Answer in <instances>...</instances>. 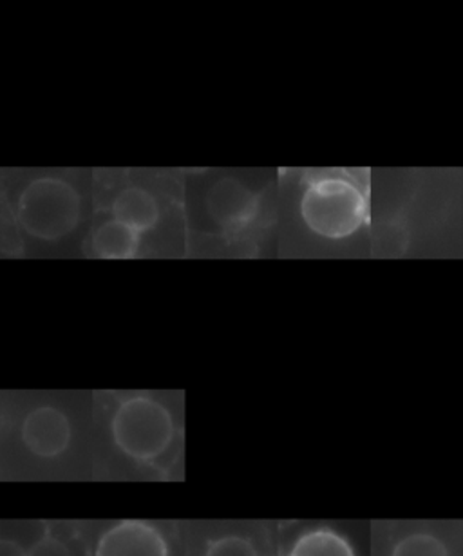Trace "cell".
I'll list each match as a JSON object with an SVG mask.
<instances>
[{
  "label": "cell",
  "mask_w": 463,
  "mask_h": 556,
  "mask_svg": "<svg viewBox=\"0 0 463 556\" xmlns=\"http://www.w3.org/2000/svg\"><path fill=\"white\" fill-rule=\"evenodd\" d=\"M17 216L24 232L34 240L61 241L73 235L82 219V197L72 181L42 176L24 187Z\"/></svg>",
  "instance_id": "cell-1"
},
{
  "label": "cell",
  "mask_w": 463,
  "mask_h": 556,
  "mask_svg": "<svg viewBox=\"0 0 463 556\" xmlns=\"http://www.w3.org/2000/svg\"><path fill=\"white\" fill-rule=\"evenodd\" d=\"M300 214L311 232L326 240H346L368 219V198L357 184L343 176L311 181Z\"/></svg>",
  "instance_id": "cell-2"
},
{
  "label": "cell",
  "mask_w": 463,
  "mask_h": 556,
  "mask_svg": "<svg viewBox=\"0 0 463 556\" xmlns=\"http://www.w3.org/2000/svg\"><path fill=\"white\" fill-rule=\"evenodd\" d=\"M113 441L127 457L153 463L175 441V420L156 399L137 395L120 403L111 420Z\"/></svg>",
  "instance_id": "cell-3"
},
{
  "label": "cell",
  "mask_w": 463,
  "mask_h": 556,
  "mask_svg": "<svg viewBox=\"0 0 463 556\" xmlns=\"http://www.w3.org/2000/svg\"><path fill=\"white\" fill-rule=\"evenodd\" d=\"M94 556H169V545L153 523L121 520L100 536Z\"/></svg>",
  "instance_id": "cell-4"
},
{
  "label": "cell",
  "mask_w": 463,
  "mask_h": 556,
  "mask_svg": "<svg viewBox=\"0 0 463 556\" xmlns=\"http://www.w3.org/2000/svg\"><path fill=\"white\" fill-rule=\"evenodd\" d=\"M72 422L55 406L31 409L23 422L24 446L40 458H55L66 452L72 442Z\"/></svg>",
  "instance_id": "cell-5"
},
{
  "label": "cell",
  "mask_w": 463,
  "mask_h": 556,
  "mask_svg": "<svg viewBox=\"0 0 463 556\" xmlns=\"http://www.w3.org/2000/svg\"><path fill=\"white\" fill-rule=\"evenodd\" d=\"M210 218L224 230H241L256 218L259 202L248 187L234 178L214 184L207 194Z\"/></svg>",
  "instance_id": "cell-6"
},
{
  "label": "cell",
  "mask_w": 463,
  "mask_h": 556,
  "mask_svg": "<svg viewBox=\"0 0 463 556\" xmlns=\"http://www.w3.org/2000/svg\"><path fill=\"white\" fill-rule=\"evenodd\" d=\"M111 214L116 222L143 235L158 225L159 205L156 198L142 187H129L115 198Z\"/></svg>",
  "instance_id": "cell-7"
},
{
  "label": "cell",
  "mask_w": 463,
  "mask_h": 556,
  "mask_svg": "<svg viewBox=\"0 0 463 556\" xmlns=\"http://www.w3.org/2000/svg\"><path fill=\"white\" fill-rule=\"evenodd\" d=\"M140 245L142 235L111 218L94 232L91 249L102 260H132L140 252Z\"/></svg>",
  "instance_id": "cell-8"
},
{
  "label": "cell",
  "mask_w": 463,
  "mask_h": 556,
  "mask_svg": "<svg viewBox=\"0 0 463 556\" xmlns=\"http://www.w3.org/2000/svg\"><path fill=\"white\" fill-rule=\"evenodd\" d=\"M290 556H357L348 540L332 529H313L303 534Z\"/></svg>",
  "instance_id": "cell-9"
},
{
  "label": "cell",
  "mask_w": 463,
  "mask_h": 556,
  "mask_svg": "<svg viewBox=\"0 0 463 556\" xmlns=\"http://www.w3.org/2000/svg\"><path fill=\"white\" fill-rule=\"evenodd\" d=\"M391 556H449L446 544L435 534H408L393 547Z\"/></svg>",
  "instance_id": "cell-10"
},
{
  "label": "cell",
  "mask_w": 463,
  "mask_h": 556,
  "mask_svg": "<svg viewBox=\"0 0 463 556\" xmlns=\"http://www.w3.org/2000/svg\"><path fill=\"white\" fill-rule=\"evenodd\" d=\"M205 556H259L257 549L252 544L250 540L243 539V536H221V539L214 540L207 547Z\"/></svg>",
  "instance_id": "cell-11"
},
{
  "label": "cell",
  "mask_w": 463,
  "mask_h": 556,
  "mask_svg": "<svg viewBox=\"0 0 463 556\" xmlns=\"http://www.w3.org/2000/svg\"><path fill=\"white\" fill-rule=\"evenodd\" d=\"M26 556H73L72 551L62 540L51 533H46L42 539L37 540L31 549L26 551Z\"/></svg>",
  "instance_id": "cell-12"
},
{
  "label": "cell",
  "mask_w": 463,
  "mask_h": 556,
  "mask_svg": "<svg viewBox=\"0 0 463 556\" xmlns=\"http://www.w3.org/2000/svg\"><path fill=\"white\" fill-rule=\"evenodd\" d=\"M0 556H26V551L15 540L0 536Z\"/></svg>",
  "instance_id": "cell-13"
}]
</instances>
